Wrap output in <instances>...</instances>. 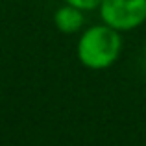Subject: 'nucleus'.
Here are the masks:
<instances>
[{
    "label": "nucleus",
    "mask_w": 146,
    "mask_h": 146,
    "mask_svg": "<svg viewBox=\"0 0 146 146\" xmlns=\"http://www.w3.org/2000/svg\"><path fill=\"white\" fill-rule=\"evenodd\" d=\"M120 54V35L111 26H94L82 35L78 44V56L85 67L106 68L117 61Z\"/></svg>",
    "instance_id": "obj_1"
},
{
    "label": "nucleus",
    "mask_w": 146,
    "mask_h": 146,
    "mask_svg": "<svg viewBox=\"0 0 146 146\" xmlns=\"http://www.w3.org/2000/svg\"><path fill=\"white\" fill-rule=\"evenodd\" d=\"M100 15L117 32L133 30L146 21V0H102Z\"/></svg>",
    "instance_id": "obj_2"
},
{
    "label": "nucleus",
    "mask_w": 146,
    "mask_h": 146,
    "mask_svg": "<svg viewBox=\"0 0 146 146\" xmlns=\"http://www.w3.org/2000/svg\"><path fill=\"white\" fill-rule=\"evenodd\" d=\"M54 22H56L57 30L63 33H74L83 26V13L80 7L67 4L65 7H59L54 15Z\"/></svg>",
    "instance_id": "obj_3"
},
{
    "label": "nucleus",
    "mask_w": 146,
    "mask_h": 146,
    "mask_svg": "<svg viewBox=\"0 0 146 146\" xmlns=\"http://www.w3.org/2000/svg\"><path fill=\"white\" fill-rule=\"evenodd\" d=\"M67 4H70V6H76L80 7V9H93V7H96L102 4V0H65Z\"/></svg>",
    "instance_id": "obj_4"
}]
</instances>
